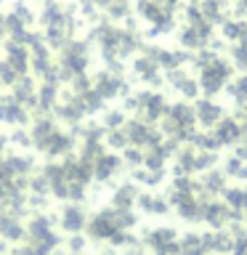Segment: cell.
Returning <instances> with one entry per match:
<instances>
[{
  "label": "cell",
  "mask_w": 247,
  "mask_h": 255,
  "mask_svg": "<svg viewBox=\"0 0 247 255\" xmlns=\"http://www.w3.org/2000/svg\"><path fill=\"white\" fill-rule=\"evenodd\" d=\"M91 43L80 37H72L67 45L56 56V64H59V75H61V85L75 80L80 75H88V67H91Z\"/></svg>",
  "instance_id": "obj_1"
},
{
  "label": "cell",
  "mask_w": 247,
  "mask_h": 255,
  "mask_svg": "<svg viewBox=\"0 0 247 255\" xmlns=\"http://www.w3.org/2000/svg\"><path fill=\"white\" fill-rule=\"evenodd\" d=\"M120 234V226H117V218H115V207H101L99 213H93L88 218V226H85V237L88 242H112Z\"/></svg>",
  "instance_id": "obj_2"
},
{
  "label": "cell",
  "mask_w": 247,
  "mask_h": 255,
  "mask_svg": "<svg viewBox=\"0 0 247 255\" xmlns=\"http://www.w3.org/2000/svg\"><path fill=\"white\" fill-rule=\"evenodd\" d=\"M75 149H77V135L75 130H64V128H59V130H53L43 143H37L35 151L40 157H45V159H64L67 154H75Z\"/></svg>",
  "instance_id": "obj_3"
},
{
  "label": "cell",
  "mask_w": 247,
  "mask_h": 255,
  "mask_svg": "<svg viewBox=\"0 0 247 255\" xmlns=\"http://www.w3.org/2000/svg\"><path fill=\"white\" fill-rule=\"evenodd\" d=\"M51 115L56 117V123L59 125H67L69 130H75V128H80L85 123V109H83V104H80V99L75 93H64L61 91V99H59V104H56V109L51 112Z\"/></svg>",
  "instance_id": "obj_4"
},
{
  "label": "cell",
  "mask_w": 247,
  "mask_h": 255,
  "mask_svg": "<svg viewBox=\"0 0 247 255\" xmlns=\"http://www.w3.org/2000/svg\"><path fill=\"white\" fill-rule=\"evenodd\" d=\"M88 226V210L83 202H64L61 210L56 213V229L64 234H83Z\"/></svg>",
  "instance_id": "obj_5"
},
{
  "label": "cell",
  "mask_w": 247,
  "mask_h": 255,
  "mask_svg": "<svg viewBox=\"0 0 247 255\" xmlns=\"http://www.w3.org/2000/svg\"><path fill=\"white\" fill-rule=\"evenodd\" d=\"M32 120V112L19 104L11 93H0V125L5 128H27Z\"/></svg>",
  "instance_id": "obj_6"
},
{
  "label": "cell",
  "mask_w": 247,
  "mask_h": 255,
  "mask_svg": "<svg viewBox=\"0 0 247 255\" xmlns=\"http://www.w3.org/2000/svg\"><path fill=\"white\" fill-rule=\"evenodd\" d=\"M91 83H93V91L101 93L104 101H112V99H117V96H125L127 93L125 77L123 75H115V72H109V69L96 72V75L91 77Z\"/></svg>",
  "instance_id": "obj_7"
},
{
  "label": "cell",
  "mask_w": 247,
  "mask_h": 255,
  "mask_svg": "<svg viewBox=\"0 0 247 255\" xmlns=\"http://www.w3.org/2000/svg\"><path fill=\"white\" fill-rule=\"evenodd\" d=\"M40 173H43V178L48 183V191H51V199H59L64 202L67 199V175H64V167L59 159H45V165H40Z\"/></svg>",
  "instance_id": "obj_8"
},
{
  "label": "cell",
  "mask_w": 247,
  "mask_h": 255,
  "mask_svg": "<svg viewBox=\"0 0 247 255\" xmlns=\"http://www.w3.org/2000/svg\"><path fill=\"white\" fill-rule=\"evenodd\" d=\"M61 167H64V175L67 181H75V183H83V186H91L93 181V162H88L80 154H67L64 159H59Z\"/></svg>",
  "instance_id": "obj_9"
},
{
  "label": "cell",
  "mask_w": 247,
  "mask_h": 255,
  "mask_svg": "<svg viewBox=\"0 0 247 255\" xmlns=\"http://www.w3.org/2000/svg\"><path fill=\"white\" fill-rule=\"evenodd\" d=\"M135 112L141 115L143 123H154L165 115V99L159 93H151V91H143L135 96Z\"/></svg>",
  "instance_id": "obj_10"
},
{
  "label": "cell",
  "mask_w": 247,
  "mask_h": 255,
  "mask_svg": "<svg viewBox=\"0 0 247 255\" xmlns=\"http://www.w3.org/2000/svg\"><path fill=\"white\" fill-rule=\"evenodd\" d=\"M120 170H123V159H120L115 151H101V154L93 159V181H99V183L115 181Z\"/></svg>",
  "instance_id": "obj_11"
},
{
  "label": "cell",
  "mask_w": 247,
  "mask_h": 255,
  "mask_svg": "<svg viewBox=\"0 0 247 255\" xmlns=\"http://www.w3.org/2000/svg\"><path fill=\"white\" fill-rule=\"evenodd\" d=\"M0 239L5 245H21L27 239V229H24V218L3 210L0 213Z\"/></svg>",
  "instance_id": "obj_12"
},
{
  "label": "cell",
  "mask_w": 247,
  "mask_h": 255,
  "mask_svg": "<svg viewBox=\"0 0 247 255\" xmlns=\"http://www.w3.org/2000/svg\"><path fill=\"white\" fill-rule=\"evenodd\" d=\"M3 162L16 178H29L32 173H37V159L32 157L29 151H5Z\"/></svg>",
  "instance_id": "obj_13"
},
{
  "label": "cell",
  "mask_w": 247,
  "mask_h": 255,
  "mask_svg": "<svg viewBox=\"0 0 247 255\" xmlns=\"http://www.w3.org/2000/svg\"><path fill=\"white\" fill-rule=\"evenodd\" d=\"M0 45H3V59L11 64L19 75H29V48L13 43V40H8V37Z\"/></svg>",
  "instance_id": "obj_14"
},
{
  "label": "cell",
  "mask_w": 247,
  "mask_h": 255,
  "mask_svg": "<svg viewBox=\"0 0 247 255\" xmlns=\"http://www.w3.org/2000/svg\"><path fill=\"white\" fill-rule=\"evenodd\" d=\"M59 99H61V85L37 83V99H35V112L32 115H51Z\"/></svg>",
  "instance_id": "obj_15"
},
{
  "label": "cell",
  "mask_w": 247,
  "mask_h": 255,
  "mask_svg": "<svg viewBox=\"0 0 247 255\" xmlns=\"http://www.w3.org/2000/svg\"><path fill=\"white\" fill-rule=\"evenodd\" d=\"M11 96L19 104H24L29 112H35V99H37V80L32 75H19V80L11 85Z\"/></svg>",
  "instance_id": "obj_16"
},
{
  "label": "cell",
  "mask_w": 247,
  "mask_h": 255,
  "mask_svg": "<svg viewBox=\"0 0 247 255\" xmlns=\"http://www.w3.org/2000/svg\"><path fill=\"white\" fill-rule=\"evenodd\" d=\"M135 202H138V189L133 183H120L112 191V207H117V210H130Z\"/></svg>",
  "instance_id": "obj_17"
},
{
  "label": "cell",
  "mask_w": 247,
  "mask_h": 255,
  "mask_svg": "<svg viewBox=\"0 0 247 255\" xmlns=\"http://www.w3.org/2000/svg\"><path fill=\"white\" fill-rule=\"evenodd\" d=\"M11 13L19 19L24 27H29V29H35V24H37V13L32 11V5L27 3V0H13L11 3Z\"/></svg>",
  "instance_id": "obj_18"
},
{
  "label": "cell",
  "mask_w": 247,
  "mask_h": 255,
  "mask_svg": "<svg viewBox=\"0 0 247 255\" xmlns=\"http://www.w3.org/2000/svg\"><path fill=\"white\" fill-rule=\"evenodd\" d=\"M80 99V104H83V109H85V115L91 117V115H99V112H104L107 109V101L101 99V93H96L93 88L88 93H83V96H77Z\"/></svg>",
  "instance_id": "obj_19"
},
{
  "label": "cell",
  "mask_w": 247,
  "mask_h": 255,
  "mask_svg": "<svg viewBox=\"0 0 247 255\" xmlns=\"http://www.w3.org/2000/svg\"><path fill=\"white\" fill-rule=\"evenodd\" d=\"M138 207L143 213H151V215H162L167 210L165 199L162 197H154V194H138Z\"/></svg>",
  "instance_id": "obj_20"
},
{
  "label": "cell",
  "mask_w": 247,
  "mask_h": 255,
  "mask_svg": "<svg viewBox=\"0 0 247 255\" xmlns=\"http://www.w3.org/2000/svg\"><path fill=\"white\" fill-rule=\"evenodd\" d=\"M8 143H11L13 149H19V151H27V149H32V135H29L27 128H11Z\"/></svg>",
  "instance_id": "obj_21"
},
{
  "label": "cell",
  "mask_w": 247,
  "mask_h": 255,
  "mask_svg": "<svg viewBox=\"0 0 247 255\" xmlns=\"http://www.w3.org/2000/svg\"><path fill=\"white\" fill-rule=\"evenodd\" d=\"M125 123H127V120H125V112H123V109L112 107V109H104V112H101V125H104V130L123 128Z\"/></svg>",
  "instance_id": "obj_22"
},
{
  "label": "cell",
  "mask_w": 247,
  "mask_h": 255,
  "mask_svg": "<svg viewBox=\"0 0 247 255\" xmlns=\"http://www.w3.org/2000/svg\"><path fill=\"white\" fill-rule=\"evenodd\" d=\"M27 194L51 197V191H48V183H45V178H43V173H40V167H37V173H32V175H29V183H27Z\"/></svg>",
  "instance_id": "obj_23"
},
{
  "label": "cell",
  "mask_w": 247,
  "mask_h": 255,
  "mask_svg": "<svg viewBox=\"0 0 247 255\" xmlns=\"http://www.w3.org/2000/svg\"><path fill=\"white\" fill-rule=\"evenodd\" d=\"M64 250L69 255H83L88 250V237L85 234H69L67 242H64Z\"/></svg>",
  "instance_id": "obj_24"
},
{
  "label": "cell",
  "mask_w": 247,
  "mask_h": 255,
  "mask_svg": "<svg viewBox=\"0 0 247 255\" xmlns=\"http://www.w3.org/2000/svg\"><path fill=\"white\" fill-rule=\"evenodd\" d=\"M16 80H19V72H16L5 59H0V88H11Z\"/></svg>",
  "instance_id": "obj_25"
},
{
  "label": "cell",
  "mask_w": 247,
  "mask_h": 255,
  "mask_svg": "<svg viewBox=\"0 0 247 255\" xmlns=\"http://www.w3.org/2000/svg\"><path fill=\"white\" fill-rule=\"evenodd\" d=\"M11 255H40L35 247H32L29 242H21V245H13V250H11Z\"/></svg>",
  "instance_id": "obj_26"
},
{
  "label": "cell",
  "mask_w": 247,
  "mask_h": 255,
  "mask_svg": "<svg viewBox=\"0 0 247 255\" xmlns=\"http://www.w3.org/2000/svg\"><path fill=\"white\" fill-rule=\"evenodd\" d=\"M8 146H11V143H8V135H5L3 130H0V157H3L5 151H8Z\"/></svg>",
  "instance_id": "obj_27"
},
{
  "label": "cell",
  "mask_w": 247,
  "mask_h": 255,
  "mask_svg": "<svg viewBox=\"0 0 247 255\" xmlns=\"http://www.w3.org/2000/svg\"><path fill=\"white\" fill-rule=\"evenodd\" d=\"M32 3H37V5H43V3H45V0H32Z\"/></svg>",
  "instance_id": "obj_28"
},
{
  "label": "cell",
  "mask_w": 247,
  "mask_h": 255,
  "mask_svg": "<svg viewBox=\"0 0 247 255\" xmlns=\"http://www.w3.org/2000/svg\"><path fill=\"white\" fill-rule=\"evenodd\" d=\"M101 255H115V253H101Z\"/></svg>",
  "instance_id": "obj_29"
},
{
  "label": "cell",
  "mask_w": 247,
  "mask_h": 255,
  "mask_svg": "<svg viewBox=\"0 0 247 255\" xmlns=\"http://www.w3.org/2000/svg\"><path fill=\"white\" fill-rule=\"evenodd\" d=\"M5 255H8V253H5Z\"/></svg>",
  "instance_id": "obj_30"
}]
</instances>
